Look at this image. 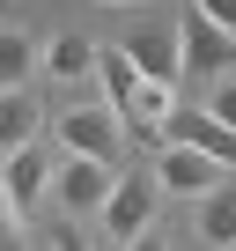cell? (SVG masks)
Segmentation results:
<instances>
[{
	"label": "cell",
	"mask_w": 236,
	"mask_h": 251,
	"mask_svg": "<svg viewBox=\"0 0 236 251\" xmlns=\"http://www.w3.org/2000/svg\"><path fill=\"white\" fill-rule=\"evenodd\" d=\"M155 207H163V192H155V177H148V170H118V177H111V200L96 207V214H103L111 251H126L133 236H148V229H155Z\"/></svg>",
	"instance_id": "cell-1"
},
{
	"label": "cell",
	"mask_w": 236,
	"mask_h": 251,
	"mask_svg": "<svg viewBox=\"0 0 236 251\" xmlns=\"http://www.w3.org/2000/svg\"><path fill=\"white\" fill-rule=\"evenodd\" d=\"M170 37H177V81H221V74L236 67V37L214 30L199 8H185Z\"/></svg>",
	"instance_id": "cell-2"
},
{
	"label": "cell",
	"mask_w": 236,
	"mask_h": 251,
	"mask_svg": "<svg viewBox=\"0 0 236 251\" xmlns=\"http://www.w3.org/2000/svg\"><path fill=\"white\" fill-rule=\"evenodd\" d=\"M118 148H126V133H118V111L111 103H67L59 111V155H81V163L118 170Z\"/></svg>",
	"instance_id": "cell-3"
},
{
	"label": "cell",
	"mask_w": 236,
	"mask_h": 251,
	"mask_svg": "<svg viewBox=\"0 0 236 251\" xmlns=\"http://www.w3.org/2000/svg\"><path fill=\"white\" fill-rule=\"evenodd\" d=\"M148 177H155V192H177V200H207V192H214L229 170H221V163H207V155H199V148H185V141H163Z\"/></svg>",
	"instance_id": "cell-4"
},
{
	"label": "cell",
	"mask_w": 236,
	"mask_h": 251,
	"mask_svg": "<svg viewBox=\"0 0 236 251\" xmlns=\"http://www.w3.org/2000/svg\"><path fill=\"white\" fill-rule=\"evenodd\" d=\"M111 177L118 170H103V163H81V155H59L52 163V200H59V214H96L103 200H111Z\"/></svg>",
	"instance_id": "cell-5"
},
{
	"label": "cell",
	"mask_w": 236,
	"mask_h": 251,
	"mask_svg": "<svg viewBox=\"0 0 236 251\" xmlns=\"http://www.w3.org/2000/svg\"><path fill=\"white\" fill-rule=\"evenodd\" d=\"M45 185H52V148H45V141L15 148V155H8V170H0V200H8V214L23 222V214L45 200Z\"/></svg>",
	"instance_id": "cell-6"
},
{
	"label": "cell",
	"mask_w": 236,
	"mask_h": 251,
	"mask_svg": "<svg viewBox=\"0 0 236 251\" xmlns=\"http://www.w3.org/2000/svg\"><path fill=\"white\" fill-rule=\"evenodd\" d=\"M170 111H177V89H170V81H141V89L126 96V111H118V133L141 141V148H163Z\"/></svg>",
	"instance_id": "cell-7"
},
{
	"label": "cell",
	"mask_w": 236,
	"mask_h": 251,
	"mask_svg": "<svg viewBox=\"0 0 236 251\" xmlns=\"http://www.w3.org/2000/svg\"><path fill=\"white\" fill-rule=\"evenodd\" d=\"M163 141H185V148H199L207 163H221L229 177H236V133H229V126H214L207 111H170V126H163Z\"/></svg>",
	"instance_id": "cell-8"
},
{
	"label": "cell",
	"mask_w": 236,
	"mask_h": 251,
	"mask_svg": "<svg viewBox=\"0 0 236 251\" xmlns=\"http://www.w3.org/2000/svg\"><path fill=\"white\" fill-rule=\"evenodd\" d=\"M118 52L133 59V74H141V81H170V89H177V37H170L163 23H148V30H133L126 45H118Z\"/></svg>",
	"instance_id": "cell-9"
},
{
	"label": "cell",
	"mask_w": 236,
	"mask_h": 251,
	"mask_svg": "<svg viewBox=\"0 0 236 251\" xmlns=\"http://www.w3.org/2000/svg\"><path fill=\"white\" fill-rule=\"evenodd\" d=\"M37 126H45V103L30 89H0V155H15L37 141Z\"/></svg>",
	"instance_id": "cell-10"
},
{
	"label": "cell",
	"mask_w": 236,
	"mask_h": 251,
	"mask_svg": "<svg viewBox=\"0 0 236 251\" xmlns=\"http://www.w3.org/2000/svg\"><path fill=\"white\" fill-rule=\"evenodd\" d=\"M199 244L236 251V177H221V185L199 200Z\"/></svg>",
	"instance_id": "cell-11"
},
{
	"label": "cell",
	"mask_w": 236,
	"mask_h": 251,
	"mask_svg": "<svg viewBox=\"0 0 236 251\" xmlns=\"http://www.w3.org/2000/svg\"><path fill=\"white\" fill-rule=\"evenodd\" d=\"M89 74H96V89H103V103H111V111H126V96L141 89V74H133V59L118 52V45H96V67H89Z\"/></svg>",
	"instance_id": "cell-12"
},
{
	"label": "cell",
	"mask_w": 236,
	"mask_h": 251,
	"mask_svg": "<svg viewBox=\"0 0 236 251\" xmlns=\"http://www.w3.org/2000/svg\"><path fill=\"white\" fill-rule=\"evenodd\" d=\"M45 67H52V81H89L96 45H89V37H52V45H45Z\"/></svg>",
	"instance_id": "cell-13"
},
{
	"label": "cell",
	"mask_w": 236,
	"mask_h": 251,
	"mask_svg": "<svg viewBox=\"0 0 236 251\" xmlns=\"http://www.w3.org/2000/svg\"><path fill=\"white\" fill-rule=\"evenodd\" d=\"M37 67V37L30 30H0V89H23Z\"/></svg>",
	"instance_id": "cell-14"
},
{
	"label": "cell",
	"mask_w": 236,
	"mask_h": 251,
	"mask_svg": "<svg viewBox=\"0 0 236 251\" xmlns=\"http://www.w3.org/2000/svg\"><path fill=\"white\" fill-rule=\"evenodd\" d=\"M199 111H207V118H214V126H229V133H236V81H229V74H221V81H214V89H207V103H199Z\"/></svg>",
	"instance_id": "cell-15"
},
{
	"label": "cell",
	"mask_w": 236,
	"mask_h": 251,
	"mask_svg": "<svg viewBox=\"0 0 236 251\" xmlns=\"http://www.w3.org/2000/svg\"><path fill=\"white\" fill-rule=\"evenodd\" d=\"M192 8H199L214 30H229V37H236V0H192Z\"/></svg>",
	"instance_id": "cell-16"
},
{
	"label": "cell",
	"mask_w": 236,
	"mask_h": 251,
	"mask_svg": "<svg viewBox=\"0 0 236 251\" xmlns=\"http://www.w3.org/2000/svg\"><path fill=\"white\" fill-rule=\"evenodd\" d=\"M0 251H23V222L8 214V200H0Z\"/></svg>",
	"instance_id": "cell-17"
},
{
	"label": "cell",
	"mask_w": 236,
	"mask_h": 251,
	"mask_svg": "<svg viewBox=\"0 0 236 251\" xmlns=\"http://www.w3.org/2000/svg\"><path fill=\"white\" fill-rule=\"evenodd\" d=\"M126 251H170V244H163V236H155V229H148V236H133V244H126Z\"/></svg>",
	"instance_id": "cell-18"
},
{
	"label": "cell",
	"mask_w": 236,
	"mask_h": 251,
	"mask_svg": "<svg viewBox=\"0 0 236 251\" xmlns=\"http://www.w3.org/2000/svg\"><path fill=\"white\" fill-rule=\"evenodd\" d=\"M59 251H89V244H81V236H74V229H67V236H59Z\"/></svg>",
	"instance_id": "cell-19"
},
{
	"label": "cell",
	"mask_w": 236,
	"mask_h": 251,
	"mask_svg": "<svg viewBox=\"0 0 236 251\" xmlns=\"http://www.w3.org/2000/svg\"><path fill=\"white\" fill-rule=\"evenodd\" d=\"M0 8H8V0H0Z\"/></svg>",
	"instance_id": "cell-20"
}]
</instances>
